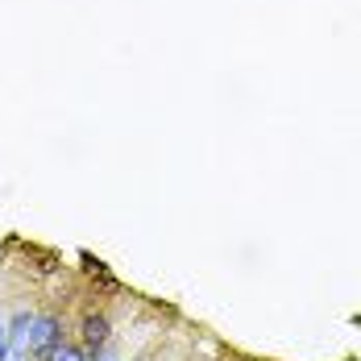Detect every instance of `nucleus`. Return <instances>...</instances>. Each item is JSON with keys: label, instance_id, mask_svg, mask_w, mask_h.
I'll list each match as a JSON object with an SVG mask.
<instances>
[{"label": "nucleus", "instance_id": "1", "mask_svg": "<svg viewBox=\"0 0 361 361\" xmlns=\"http://www.w3.org/2000/svg\"><path fill=\"white\" fill-rule=\"evenodd\" d=\"M54 345H63V320H59L54 312L34 316V328H30V357H34V361H46Z\"/></svg>", "mask_w": 361, "mask_h": 361}, {"label": "nucleus", "instance_id": "2", "mask_svg": "<svg viewBox=\"0 0 361 361\" xmlns=\"http://www.w3.org/2000/svg\"><path fill=\"white\" fill-rule=\"evenodd\" d=\"M79 336H83V349H87V353H104V349H109V341H112L109 316L87 312V316H83V324H79Z\"/></svg>", "mask_w": 361, "mask_h": 361}, {"label": "nucleus", "instance_id": "3", "mask_svg": "<svg viewBox=\"0 0 361 361\" xmlns=\"http://www.w3.org/2000/svg\"><path fill=\"white\" fill-rule=\"evenodd\" d=\"M30 328H34V316L30 312H17L13 324H8V341H13V353H21V345L30 341Z\"/></svg>", "mask_w": 361, "mask_h": 361}, {"label": "nucleus", "instance_id": "4", "mask_svg": "<svg viewBox=\"0 0 361 361\" xmlns=\"http://www.w3.org/2000/svg\"><path fill=\"white\" fill-rule=\"evenodd\" d=\"M46 361H87L83 357V349H79V345H67V341H63V345H54V349H50V357Z\"/></svg>", "mask_w": 361, "mask_h": 361}, {"label": "nucleus", "instance_id": "5", "mask_svg": "<svg viewBox=\"0 0 361 361\" xmlns=\"http://www.w3.org/2000/svg\"><path fill=\"white\" fill-rule=\"evenodd\" d=\"M8 349H13V341H8V324L0 316V361H8Z\"/></svg>", "mask_w": 361, "mask_h": 361}, {"label": "nucleus", "instance_id": "6", "mask_svg": "<svg viewBox=\"0 0 361 361\" xmlns=\"http://www.w3.org/2000/svg\"><path fill=\"white\" fill-rule=\"evenodd\" d=\"M13 361H25V357H21V353H13Z\"/></svg>", "mask_w": 361, "mask_h": 361}, {"label": "nucleus", "instance_id": "7", "mask_svg": "<svg viewBox=\"0 0 361 361\" xmlns=\"http://www.w3.org/2000/svg\"><path fill=\"white\" fill-rule=\"evenodd\" d=\"M100 361H116V357H100Z\"/></svg>", "mask_w": 361, "mask_h": 361}, {"label": "nucleus", "instance_id": "8", "mask_svg": "<svg viewBox=\"0 0 361 361\" xmlns=\"http://www.w3.org/2000/svg\"><path fill=\"white\" fill-rule=\"evenodd\" d=\"M137 361H145V357H137Z\"/></svg>", "mask_w": 361, "mask_h": 361}]
</instances>
